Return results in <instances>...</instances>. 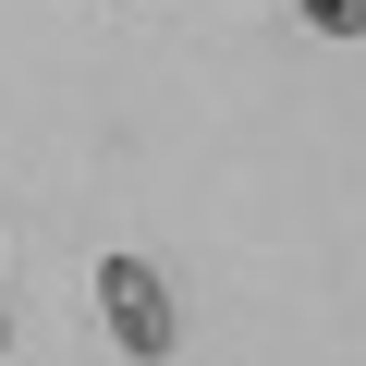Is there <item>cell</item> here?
Returning a JSON list of instances; mask_svg holds the SVG:
<instances>
[{
  "label": "cell",
  "instance_id": "cell-2",
  "mask_svg": "<svg viewBox=\"0 0 366 366\" xmlns=\"http://www.w3.org/2000/svg\"><path fill=\"white\" fill-rule=\"evenodd\" d=\"M305 37H366V0H305Z\"/></svg>",
  "mask_w": 366,
  "mask_h": 366
},
{
  "label": "cell",
  "instance_id": "cell-1",
  "mask_svg": "<svg viewBox=\"0 0 366 366\" xmlns=\"http://www.w3.org/2000/svg\"><path fill=\"white\" fill-rule=\"evenodd\" d=\"M98 317H110V342H122V366H159L171 354V293H159V269L147 257H98Z\"/></svg>",
  "mask_w": 366,
  "mask_h": 366
},
{
  "label": "cell",
  "instance_id": "cell-3",
  "mask_svg": "<svg viewBox=\"0 0 366 366\" xmlns=\"http://www.w3.org/2000/svg\"><path fill=\"white\" fill-rule=\"evenodd\" d=\"M0 354H13V317H0Z\"/></svg>",
  "mask_w": 366,
  "mask_h": 366
}]
</instances>
